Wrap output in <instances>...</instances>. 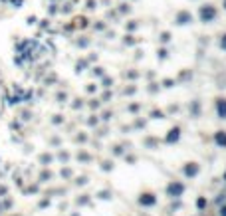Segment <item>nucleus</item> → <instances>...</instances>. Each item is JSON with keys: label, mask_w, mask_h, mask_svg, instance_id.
<instances>
[{"label": "nucleus", "mask_w": 226, "mask_h": 216, "mask_svg": "<svg viewBox=\"0 0 226 216\" xmlns=\"http://www.w3.org/2000/svg\"><path fill=\"white\" fill-rule=\"evenodd\" d=\"M198 172V165H195V163H188L186 167H185V175L186 176H195Z\"/></svg>", "instance_id": "423d86ee"}, {"label": "nucleus", "mask_w": 226, "mask_h": 216, "mask_svg": "<svg viewBox=\"0 0 226 216\" xmlns=\"http://www.w3.org/2000/svg\"><path fill=\"white\" fill-rule=\"evenodd\" d=\"M182 192H185V185H182V182H171V185L167 186V194L173 196V198H179Z\"/></svg>", "instance_id": "f257e3e1"}, {"label": "nucleus", "mask_w": 226, "mask_h": 216, "mask_svg": "<svg viewBox=\"0 0 226 216\" xmlns=\"http://www.w3.org/2000/svg\"><path fill=\"white\" fill-rule=\"evenodd\" d=\"M157 202V198H155V194L153 192H145V194H141V196H139V204H141V206H153V204Z\"/></svg>", "instance_id": "7ed1b4c3"}, {"label": "nucleus", "mask_w": 226, "mask_h": 216, "mask_svg": "<svg viewBox=\"0 0 226 216\" xmlns=\"http://www.w3.org/2000/svg\"><path fill=\"white\" fill-rule=\"evenodd\" d=\"M222 48L226 50V36H224V40H222Z\"/></svg>", "instance_id": "9b49d317"}, {"label": "nucleus", "mask_w": 226, "mask_h": 216, "mask_svg": "<svg viewBox=\"0 0 226 216\" xmlns=\"http://www.w3.org/2000/svg\"><path fill=\"white\" fill-rule=\"evenodd\" d=\"M214 16H216V10H214V6H208V4H206V6L200 8V20H202V22H210Z\"/></svg>", "instance_id": "f03ea898"}, {"label": "nucleus", "mask_w": 226, "mask_h": 216, "mask_svg": "<svg viewBox=\"0 0 226 216\" xmlns=\"http://www.w3.org/2000/svg\"><path fill=\"white\" fill-rule=\"evenodd\" d=\"M224 179H226V175H224Z\"/></svg>", "instance_id": "ddd939ff"}, {"label": "nucleus", "mask_w": 226, "mask_h": 216, "mask_svg": "<svg viewBox=\"0 0 226 216\" xmlns=\"http://www.w3.org/2000/svg\"><path fill=\"white\" fill-rule=\"evenodd\" d=\"M188 22H191V14L188 12H181L177 16V24H188Z\"/></svg>", "instance_id": "6e6552de"}, {"label": "nucleus", "mask_w": 226, "mask_h": 216, "mask_svg": "<svg viewBox=\"0 0 226 216\" xmlns=\"http://www.w3.org/2000/svg\"><path fill=\"white\" fill-rule=\"evenodd\" d=\"M220 216H226V206H222V208H220Z\"/></svg>", "instance_id": "9d476101"}, {"label": "nucleus", "mask_w": 226, "mask_h": 216, "mask_svg": "<svg viewBox=\"0 0 226 216\" xmlns=\"http://www.w3.org/2000/svg\"><path fill=\"white\" fill-rule=\"evenodd\" d=\"M179 135H181V129H179V127H175L173 131L167 135V143H175L177 139H179Z\"/></svg>", "instance_id": "0eeeda50"}, {"label": "nucleus", "mask_w": 226, "mask_h": 216, "mask_svg": "<svg viewBox=\"0 0 226 216\" xmlns=\"http://www.w3.org/2000/svg\"><path fill=\"white\" fill-rule=\"evenodd\" d=\"M214 143L220 145V147H226V133H224V131L214 133Z\"/></svg>", "instance_id": "20e7f679"}, {"label": "nucleus", "mask_w": 226, "mask_h": 216, "mask_svg": "<svg viewBox=\"0 0 226 216\" xmlns=\"http://www.w3.org/2000/svg\"><path fill=\"white\" fill-rule=\"evenodd\" d=\"M224 8H226V0H224Z\"/></svg>", "instance_id": "f8f14e48"}, {"label": "nucleus", "mask_w": 226, "mask_h": 216, "mask_svg": "<svg viewBox=\"0 0 226 216\" xmlns=\"http://www.w3.org/2000/svg\"><path fill=\"white\" fill-rule=\"evenodd\" d=\"M216 109H218V115L226 119V99H218L216 101Z\"/></svg>", "instance_id": "39448f33"}, {"label": "nucleus", "mask_w": 226, "mask_h": 216, "mask_svg": "<svg viewBox=\"0 0 226 216\" xmlns=\"http://www.w3.org/2000/svg\"><path fill=\"white\" fill-rule=\"evenodd\" d=\"M196 206L198 208H204V206H206V200H204V198H198V200H196Z\"/></svg>", "instance_id": "1a4fd4ad"}]
</instances>
